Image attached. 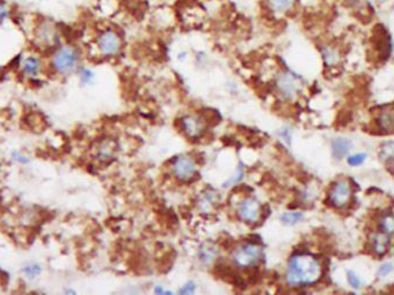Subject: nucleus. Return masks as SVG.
Segmentation results:
<instances>
[{
    "mask_svg": "<svg viewBox=\"0 0 394 295\" xmlns=\"http://www.w3.org/2000/svg\"><path fill=\"white\" fill-rule=\"evenodd\" d=\"M322 276V265L316 257L310 254H296L291 257L286 267L287 285L292 287H303L313 285Z\"/></svg>",
    "mask_w": 394,
    "mask_h": 295,
    "instance_id": "nucleus-1",
    "label": "nucleus"
},
{
    "mask_svg": "<svg viewBox=\"0 0 394 295\" xmlns=\"http://www.w3.org/2000/svg\"><path fill=\"white\" fill-rule=\"evenodd\" d=\"M80 63V53L72 45H60L54 49L51 55L50 67L59 75H69L75 72Z\"/></svg>",
    "mask_w": 394,
    "mask_h": 295,
    "instance_id": "nucleus-2",
    "label": "nucleus"
},
{
    "mask_svg": "<svg viewBox=\"0 0 394 295\" xmlns=\"http://www.w3.org/2000/svg\"><path fill=\"white\" fill-rule=\"evenodd\" d=\"M262 260V248L256 244H252V242L240 245L232 253V262L234 263V265L242 267V269L256 266Z\"/></svg>",
    "mask_w": 394,
    "mask_h": 295,
    "instance_id": "nucleus-3",
    "label": "nucleus"
},
{
    "mask_svg": "<svg viewBox=\"0 0 394 295\" xmlns=\"http://www.w3.org/2000/svg\"><path fill=\"white\" fill-rule=\"evenodd\" d=\"M35 43L42 48H54L59 45L60 36L58 28L48 18H41L35 27Z\"/></svg>",
    "mask_w": 394,
    "mask_h": 295,
    "instance_id": "nucleus-4",
    "label": "nucleus"
},
{
    "mask_svg": "<svg viewBox=\"0 0 394 295\" xmlns=\"http://www.w3.org/2000/svg\"><path fill=\"white\" fill-rule=\"evenodd\" d=\"M96 46L99 54L103 57H114L120 53L122 49V38L114 29H105L97 36Z\"/></svg>",
    "mask_w": 394,
    "mask_h": 295,
    "instance_id": "nucleus-5",
    "label": "nucleus"
},
{
    "mask_svg": "<svg viewBox=\"0 0 394 295\" xmlns=\"http://www.w3.org/2000/svg\"><path fill=\"white\" fill-rule=\"evenodd\" d=\"M237 216L243 223L253 224L258 223L262 217V205L258 199L253 197H247L242 199L237 205Z\"/></svg>",
    "mask_w": 394,
    "mask_h": 295,
    "instance_id": "nucleus-6",
    "label": "nucleus"
},
{
    "mask_svg": "<svg viewBox=\"0 0 394 295\" xmlns=\"http://www.w3.org/2000/svg\"><path fill=\"white\" fill-rule=\"evenodd\" d=\"M276 85L279 94L286 99H292L301 90V82L298 76L289 72H283L278 75Z\"/></svg>",
    "mask_w": 394,
    "mask_h": 295,
    "instance_id": "nucleus-7",
    "label": "nucleus"
},
{
    "mask_svg": "<svg viewBox=\"0 0 394 295\" xmlns=\"http://www.w3.org/2000/svg\"><path fill=\"white\" fill-rule=\"evenodd\" d=\"M196 162L190 156H179L172 163V172L179 180H190L196 173Z\"/></svg>",
    "mask_w": 394,
    "mask_h": 295,
    "instance_id": "nucleus-8",
    "label": "nucleus"
},
{
    "mask_svg": "<svg viewBox=\"0 0 394 295\" xmlns=\"http://www.w3.org/2000/svg\"><path fill=\"white\" fill-rule=\"evenodd\" d=\"M181 129L188 137L198 138L205 131V121L197 115H186L181 119Z\"/></svg>",
    "mask_w": 394,
    "mask_h": 295,
    "instance_id": "nucleus-9",
    "label": "nucleus"
},
{
    "mask_svg": "<svg viewBox=\"0 0 394 295\" xmlns=\"http://www.w3.org/2000/svg\"><path fill=\"white\" fill-rule=\"evenodd\" d=\"M350 198L349 183L341 180L333 184L330 192V202L335 208H344Z\"/></svg>",
    "mask_w": 394,
    "mask_h": 295,
    "instance_id": "nucleus-10",
    "label": "nucleus"
},
{
    "mask_svg": "<svg viewBox=\"0 0 394 295\" xmlns=\"http://www.w3.org/2000/svg\"><path fill=\"white\" fill-rule=\"evenodd\" d=\"M21 69L24 75L29 78H36L43 70V61L37 55H29L21 64Z\"/></svg>",
    "mask_w": 394,
    "mask_h": 295,
    "instance_id": "nucleus-11",
    "label": "nucleus"
},
{
    "mask_svg": "<svg viewBox=\"0 0 394 295\" xmlns=\"http://www.w3.org/2000/svg\"><path fill=\"white\" fill-rule=\"evenodd\" d=\"M296 0H265L268 11L274 15H284L295 7Z\"/></svg>",
    "mask_w": 394,
    "mask_h": 295,
    "instance_id": "nucleus-12",
    "label": "nucleus"
},
{
    "mask_svg": "<svg viewBox=\"0 0 394 295\" xmlns=\"http://www.w3.org/2000/svg\"><path fill=\"white\" fill-rule=\"evenodd\" d=\"M115 155V144L111 140L103 141L102 143L97 147L96 150V158L100 162H109Z\"/></svg>",
    "mask_w": 394,
    "mask_h": 295,
    "instance_id": "nucleus-13",
    "label": "nucleus"
},
{
    "mask_svg": "<svg viewBox=\"0 0 394 295\" xmlns=\"http://www.w3.org/2000/svg\"><path fill=\"white\" fill-rule=\"evenodd\" d=\"M372 249L377 255H383L389 250L390 247V235L385 233H377L371 239Z\"/></svg>",
    "mask_w": 394,
    "mask_h": 295,
    "instance_id": "nucleus-14",
    "label": "nucleus"
},
{
    "mask_svg": "<svg viewBox=\"0 0 394 295\" xmlns=\"http://www.w3.org/2000/svg\"><path fill=\"white\" fill-rule=\"evenodd\" d=\"M349 149L350 142L347 138L339 137L335 138L333 142H332V153H333V156L338 159L344 158V157L348 153V151H349Z\"/></svg>",
    "mask_w": 394,
    "mask_h": 295,
    "instance_id": "nucleus-15",
    "label": "nucleus"
},
{
    "mask_svg": "<svg viewBox=\"0 0 394 295\" xmlns=\"http://www.w3.org/2000/svg\"><path fill=\"white\" fill-rule=\"evenodd\" d=\"M378 124L384 131H394V109H387L380 113Z\"/></svg>",
    "mask_w": 394,
    "mask_h": 295,
    "instance_id": "nucleus-16",
    "label": "nucleus"
},
{
    "mask_svg": "<svg viewBox=\"0 0 394 295\" xmlns=\"http://www.w3.org/2000/svg\"><path fill=\"white\" fill-rule=\"evenodd\" d=\"M322 55L325 65L328 66H334L338 64L339 59H340V54L332 46H324L322 49Z\"/></svg>",
    "mask_w": 394,
    "mask_h": 295,
    "instance_id": "nucleus-17",
    "label": "nucleus"
},
{
    "mask_svg": "<svg viewBox=\"0 0 394 295\" xmlns=\"http://www.w3.org/2000/svg\"><path fill=\"white\" fill-rule=\"evenodd\" d=\"M380 157L389 166H394V142H386L381 146Z\"/></svg>",
    "mask_w": 394,
    "mask_h": 295,
    "instance_id": "nucleus-18",
    "label": "nucleus"
},
{
    "mask_svg": "<svg viewBox=\"0 0 394 295\" xmlns=\"http://www.w3.org/2000/svg\"><path fill=\"white\" fill-rule=\"evenodd\" d=\"M379 226L381 232L385 233V234L387 235L394 234V214L387 213L381 217V219L379 221Z\"/></svg>",
    "mask_w": 394,
    "mask_h": 295,
    "instance_id": "nucleus-19",
    "label": "nucleus"
},
{
    "mask_svg": "<svg viewBox=\"0 0 394 295\" xmlns=\"http://www.w3.org/2000/svg\"><path fill=\"white\" fill-rule=\"evenodd\" d=\"M302 218H303V213H302V212L289 211L283 213L282 217H280V220H282V223L285 224V225H295V224H298L299 221L302 220Z\"/></svg>",
    "mask_w": 394,
    "mask_h": 295,
    "instance_id": "nucleus-20",
    "label": "nucleus"
},
{
    "mask_svg": "<svg viewBox=\"0 0 394 295\" xmlns=\"http://www.w3.org/2000/svg\"><path fill=\"white\" fill-rule=\"evenodd\" d=\"M22 272L28 279H35L42 273V266L37 263H29L22 267Z\"/></svg>",
    "mask_w": 394,
    "mask_h": 295,
    "instance_id": "nucleus-21",
    "label": "nucleus"
},
{
    "mask_svg": "<svg viewBox=\"0 0 394 295\" xmlns=\"http://www.w3.org/2000/svg\"><path fill=\"white\" fill-rule=\"evenodd\" d=\"M79 79H80V82L82 84H89L94 81L95 79V73L90 68H81L80 72H79Z\"/></svg>",
    "mask_w": 394,
    "mask_h": 295,
    "instance_id": "nucleus-22",
    "label": "nucleus"
},
{
    "mask_svg": "<svg viewBox=\"0 0 394 295\" xmlns=\"http://www.w3.org/2000/svg\"><path fill=\"white\" fill-rule=\"evenodd\" d=\"M365 159H366L365 153H356V155H353V156L348 157L347 162H348V164H349V165L357 166V165L363 164V163L365 162Z\"/></svg>",
    "mask_w": 394,
    "mask_h": 295,
    "instance_id": "nucleus-23",
    "label": "nucleus"
},
{
    "mask_svg": "<svg viewBox=\"0 0 394 295\" xmlns=\"http://www.w3.org/2000/svg\"><path fill=\"white\" fill-rule=\"evenodd\" d=\"M11 15V7L8 6L7 2L0 1V23L7 20Z\"/></svg>",
    "mask_w": 394,
    "mask_h": 295,
    "instance_id": "nucleus-24",
    "label": "nucleus"
},
{
    "mask_svg": "<svg viewBox=\"0 0 394 295\" xmlns=\"http://www.w3.org/2000/svg\"><path fill=\"white\" fill-rule=\"evenodd\" d=\"M347 279L349 285L352 286L353 288H359L361 286V280H360L359 277L356 276V273L354 271H349L347 275Z\"/></svg>",
    "mask_w": 394,
    "mask_h": 295,
    "instance_id": "nucleus-25",
    "label": "nucleus"
},
{
    "mask_svg": "<svg viewBox=\"0 0 394 295\" xmlns=\"http://www.w3.org/2000/svg\"><path fill=\"white\" fill-rule=\"evenodd\" d=\"M12 158L14 159L15 162H17L19 164H28L29 163V158L27 157L26 155H23V153H21L19 151H14L12 152Z\"/></svg>",
    "mask_w": 394,
    "mask_h": 295,
    "instance_id": "nucleus-26",
    "label": "nucleus"
},
{
    "mask_svg": "<svg viewBox=\"0 0 394 295\" xmlns=\"http://www.w3.org/2000/svg\"><path fill=\"white\" fill-rule=\"evenodd\" d=\"M392 271H393V264L392 263H385L379 267V270H378V273H379L380 277H386L387 275H390V273Z\"/></svg>",
    "mask_w": 394,
    "mask_h": 295,
    "instance_id": "nucleus-27",
    "label": "nucleus"
},
{
    "mask_svg": "<svg viewBox=\"0 0 394 295\" xmlns=\"http://www.w3.org/2000/svg\"><path fill=\"white\" fill-rule=\"evenodd\" d=\"M196 290V286H195L194 282H188V284H186L180 290V293L181 294H192Z\"/></svg>",
    "mask_w": 394,
    "mask_h": 295,
    "instance_id": "nucleus-28",
    "label": "nucleus"
},
{
    "mask_svg": "<svg viewBox=\"0 0 394 295\" xmlns=\"http://www.w3.org/2000/svg\"><path fill=\"white\" fill-rule=\"evenodd\" d=\"M242 175H243L242 168L239 167V168H237V173L235 174V178L233 177V178H232V179L228 180L227 183H226V186H230V184H233L234 182H236V181H239V180L241 179V178H242Z\"/></svg>",
    "mask_w": 394,
    "mask_h": 295,
    "instance_id": "nucleus-29",
    "label": "nucleus"
}]
</instances>
